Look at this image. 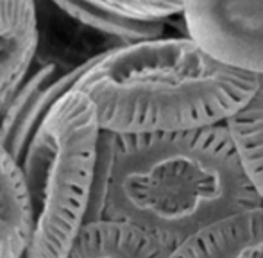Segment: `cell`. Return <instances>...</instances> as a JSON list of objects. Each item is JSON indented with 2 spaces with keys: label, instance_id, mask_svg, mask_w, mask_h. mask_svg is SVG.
<instances>
[{
  "label": "cell",
  "instance_id": "obj_1",
  "mask_svg": "<svg viewBox=\"0 0 263 258\" xmlns=\"http://www.w3.org/2000/svg\"><path fill=\"white\" fill-rule=\"evenodd\" d=\"M260 206L224 122L115 135L102 219L133 224L176 249L211 224Z\"/></svg>",
  "mask_w": 263,
  "mask_h": 258
},
{
  "label": "cell",
  "instance_id": "obj_2",
  "mask_svg": "<svg viewBox=\"0 0 263 258\" xmlns=\"http://www.w3.org/2000/svg\"><path fill=\"white\" fill-rule=\"evenodd\" d=\"M260 77L210 56L190 36L118 43L90 58L76 86L115 135L222 124L251 101Z\"/></svg>",
  "mask_w": 263,
  "mask_h": 258
},
{
  "label": "cell",
  "instance_id": "obj_3",
  "mask_svg": "<svg viewBox=\"0 0 263 258\" xmlns=\"http://www.w3.org/2000/svg\"><path fill=\"white\" fill-rule=\"evenodd\" d=\"M97 108L79 88L54 104L20 167L32 208L31 258H66L84 224L101 138Z\"/></svg>",
  "mask_w": 263,
  "mask_h": 258
},
{
  "label": "cell",
  "instance_id": "obj_4",
  "mask_svg": "<svg viewBox=\"0 0 263 258\" xmlns=\"http://www.w3.org/2000/svg\"><path fill=\"white\" fill-rule=\"evenodd\" d=\"M183 18L210 56L263 77V0H186Z\"/></svg>",
  "mask_w": 263,
  "mask_h": 258
},
{
  "label": "cell",
  "instance_id": "obj_5",
  "mask_svg": "<svg viewBox=\"0 0 263 258\" xmlns=\"http://www.w3.org/2000/svg\"><path fill=\"white\" fill-rule=\"evenodd\" d=\"M84 63L76 66H63L59 61L34 63L27 79L14 91L0 113V143L18 161L55 102L76 86Z\"/></svg>",
  "mask_w": 263,
  "mask_h": 258
},
{
  "label": "cell",
  "instance_id": "obj_6",
  "mask_svg": "<svg viewBox=\"0 0 263 258\" xmlns=\"http://www.w3.org/2000/svg\"><path fill=\"white\" fill-rule=\"evenodd\" d=\"M36 0H0V113L36 63Z\"/></svg>",
  "mask_w": 263,
  "mask_h": 258
},
{
  "label": "cell",
  "instance_id": "obj_7",
  "mask_svg": "<svg viewBox=\"0 0 263 258\" xmlns=\"http://www.w3.org/2000/svg\"><path fill=\"white\" fill-rule=\"evenodd\" d=\"M168 258H263V206L197 231Z\"/></svg>",
  "mask_w": 263,
  "mask_h": 258
},
{
  "label": "cell",
  "instance_id": "obj_8",
  "mask_svg": "<svg viewBox=\"0 0 263 258\" xmlns=\"http://www.w3.org/2000/svg\"><path fill=\"white\" fill-rule=\"evenodd\" d=\"M174 248L127 223L99 219L84 223L66 258H168Z\"/></svg>",
  "mask_w": 263,
  "mask_h": 258
},
{
  "label": "cell",
  "instance_id": "obj_9",
  "mask_svg": "<svg viewBox=\"0 0 263 258\" xmlns=\"http://www.w3.org/2000/svg\"><path fill=\"white\" fill-rule=\"evenodd\" d=\"M32 208L20 161L0 143V258H22L32 241Z\"/></svg>",
  "mask_w": 263,
  "mask_h": 258
},
{
  "label": "cell",
  "instance_id": "obj_10",
  "mask_svg": "<svg viewBox=\"0 0 263 258\" xmlns=\"http://www.w3.org/2000/svg\"><path fill=\"white\" fill-rule=\"evenodd\" d=\"M224 124L235 142L243 172L263 201V77L251 101Z\"/></svg>",
  "mask_w": 263,
  "mask_h": 258
},
{
  "label": "cell",
  "instance_id": "obj_11",
  "mask_svg": "<svg viewBox=\"0 0 263 258\" xmlns=\"http://www.w3.org/2000/svg\"><path fill=\"white\" fill-rule=\"evenodd\" d=\"M61 13L79 25L104 34L118 43H136L163 36V22H142L118 16L90 0H50Z\"/></svg>",
  "mask_w": 263,
  "mask_h": 258
},
{
  "label": "cell",
  "instance_id": "obj_12",
  "mask_svg": "<svg viewBox=\"0 0 263 258\" xmlns=\"http://www.w3.org/2000/svg\"><path fill=\"white\" fill-rule=\"evenodd\" d=\"M102 9L118 16L142 22H163L183 14L186 0H90Z\"/></svg>",
  "mask_w": 263,
  "mask_h": 258
},
{
  "label": "cell",
  "instance_id": "obj_13",
  "mask_svg": "<svg viewBox=\"0 0 263 258\" xmlns=\"http://www.w3.org/2000/svg\"><path fill=\"white\" fill-rule=\"evenodd\" d=\"M22 258H31V256H29V253H25V255H24V256H22Z\"/></svg>",
  "mask_w": 263,
  "mask_h": 258
}]
</instances>
